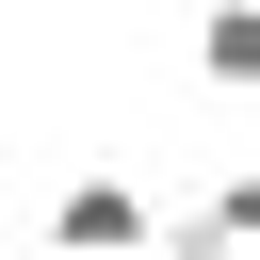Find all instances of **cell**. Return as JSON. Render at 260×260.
<instances>
[{"mask_svg": "<svg viewBox=\"0 0 260 260\" xmlns=\"http://www.w3.org/2000/svg\"><path fill=\"white\" fill-rule=\"evenodd\" d=\"M0 260H16V244H0Z\"/></svg>", "mask_w": 260, "mask_h": 260, "instance_id": "4", "label": "cell"}, {"mask_svg": "<svg viewBox=\"0 0 260 260\" xmlns=\"http://www.w3.org/2000/svg\"><path fill=\"white\" fill-rule=\"evenodd\" d=\"M162 260H260V162H228L195 211H162Z\"/></svg>", "mask_w": 260, "mask_h": 260, "instance_id": "2", "label": "cell"}, {"mask_svg": "<svg viewBox=\"0 0 260 260\" xmlns=\"http://www.w3.org/2000/svg\"><path fill=\"white\" fill-rule=\"evenodd\" d=\"M49 260H162V195H146L130 162H81V179L49 195Z\"/></svg>", "mask_w": 260, "mask_h": 260, "instance_id": "1", "label": "cell"}, {"mask_svg": "<svg viewBox=\"0 0 260 260\" xmlns=\"http://www.w3.org/2000/svg\"><path fill=\"white\" fill-rule=\"evenodd\" d=\"M195 81L211 98H260V0H195Z\"/></svg>", "mask_w": 260, "mask_h": 260, "instance_id": "3", "label": "cell"}]
</instances>
